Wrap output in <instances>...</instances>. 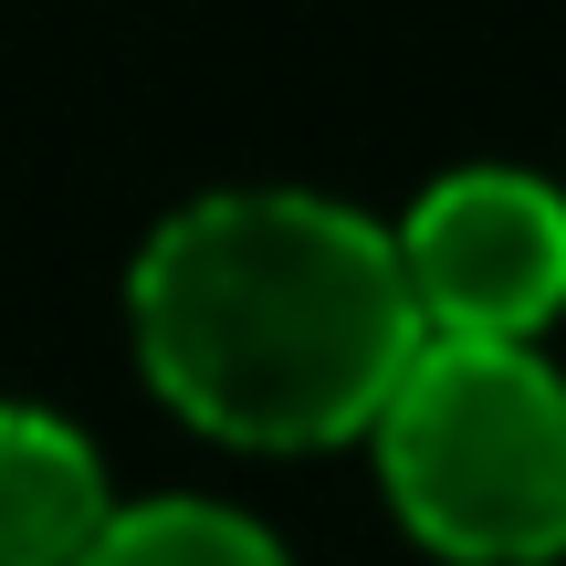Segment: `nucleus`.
<instances>
[{"mask_svg": "<svg viewBox=\"0 0 566 566\" xmlns=\"http://www.w3.org/2000/svg\"><path fill=\"white\" fill-rule=\"evenodd\" d=\"M126 325L179 420L242 451H325L378 430L430 315L388 221L325 189H200L147 231Z\"/></svg>", "mask_w": 566, "mask_h": 566, "instance_id": "nucleus-1", "label": "nucleus"}, {"mask_svg": "<svg viewBox=\"0 0 566 566\" xmlns=\"http://www.w3.org/2000/svg\"><path fill=\"white\" fill-rule=\"evenodd\" d=\"M367 441L420 546L472 566H535L566 546V367L535 346L430 336Z\"/></svg>", "mask_w": 566, "mask_h": 566, "instance_id": "nucleus-2", "label": "nucleus"}, {"mask_svg": "<svg viewBox=\"0 0 566 566\" xmlns=\"http://www.w3.org/2000/svg\"><path fill=\"white\" fill-rule=\"evenodd\" d=\"M409 283L430 336H504L525 346L566 304V189L535 168H441L399 221Z\"/></svg>", "mask_w": 566, "mask_h": 566, "instance_id": "nucleus-3", "label": "nucleus"}, {"mask_svg": "<svg viewBox=\"0 0 566 566\" xmlns=\"http://www.w3.org/2000/svg\"><path fill=\"white\" fill-rule=\"evenodd\" d=\"M105 462L74 420L32 399H0V566H84L116 525Z\"/></svg>", "mask_w": 566, "mask_h": 566, "instance_id": "nucleus-4", "label": "nucleus"}, {"mask_svg": "<svg viewBox=\"0 0 566 566\" xmlns=\"http://www.w3.org/2000/svg\"><path fill=\"white\" fill-rule=\"evenodd\" d=\"M84 566H294L273 525H252L221 493H147L105 525V546Z\"/></svg>", "mask_w": 566, "mask_h": 566, "instance_id": "nucleus-5", "label": "nucleus"}]
</instances>
